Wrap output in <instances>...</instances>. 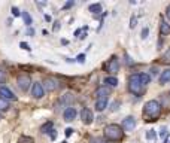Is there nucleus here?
Masks as SVG:
<instances>
[{"instance_id":"18","label":"nucleus","mask_w":170,"mask_h":143,"mask_svg":"<svg viewBox=\"0 0 170 143\" xmlns=\"http://www.w3.org/2000/svg\"><path fill=\"white\" fill-rule=\"evenodd\" d=\"M104 83L108 87H116L118 85V79L114 78V76H108V78H104Z\"/></svg>"},{"instance_id":"30","label":"nucleus","mask_w":170,"mask_h":143,"mask_svg":"<svg viewBox=\"0 0 170 143\" xmlns=\"http://www.w3.org/2000/svg\"><path fill=\"white\" fill-rule=\"evenodd\" d=\"M49 137H51V140H55V139H57V131H55V130H51V131H49Z\"/></svg>"},{"instance_id":"39","label":"nucleus","mask_w":170,"mask_h":143,"mask_svg":"<svg viewBox=\"0 0 170 143\" xmlns=\"http://www.w3.org/2000/svg\"><path fill=\"white\" fill-rule=\"evenodd\" d=\"M124 57H125V63H127V64H131V60H130V57H129V55L125 54Z\"/></svg>"},{"instance_id":"23","label":"nucleus","mask_w":170,"mask_h":143,"mask_svg":"<svg viewBox=\"0 0 170 143\" xmlns=\"http://www.w3.org/2000/svg\"><path fill=\"white\" fill-rule=\"evenodd\" d=\"M9 109V102L0 97V110H7Z\"/></svg>"},{"instance_id":"36","label":"nucleus","mask_w":170,"mask_h":143,"mask_svg":"<svg viewBox=\"0 0 170 143\" xmlns=\"http://www.w3.org/2000/svg\"><path fill=\"white\" fill-rule=\"evenodd\" d=\"M58 28H60V22H58V21H55V22H54V31H57Z\"/></svg>"},{"instance_id":"2","label":"nucleus","mask_w":170,"mask_h":143,"mask_svg":"<svg viewBox=\"0 0 170 143\" xmlns=\"http://www.w3.org/2000/svg\"><path fill=\"white\" fill-rule=\"evenodd\" d=\"M124 137V131L118 124H109L104 128V139L108 142H121Z\"/></svg>"},{"instance_id":"24","label":"nucleus","mask_w":170,"mask_h":143,"mask_svg":"<svg viewBox=\"0 0 170 143\" xmlns=\"http://www.w3.org/2000/svg\"><path fill=\"white\" fill-rule=\"evenodd\" d=\"M51 130H52V122H46L45 125H42V127H41L42 133H49Z\"/></svg>"},{"instance_id":"1","label":"nucleus","mask_w":170,"mask_h":143,"mask_svg":"<svg viewBox=\"0 0 170 143\" xmlns=\"http://www.w3.org/2000/svg\"><path fill=\"white\" fill-rule=\"evenodd\" d=\"M161 113V104L157 100H149L145 103L143 107V116L146 118V121H155Z\"/></svg>"},{"instance_id":"4","label":"nucleus","mask_w":170,"mask_h":143,"mask_svg":"<svg viewBox=\"0 0 170 143\" xmlns=\"http://www.w3.org/2000/svg\"><path fill=\"white\" fill-rule=\"evenodd\" d=\"M43 89L45 91H48V93H52V91H55V89L60 88V82L57 81L55 78H45V81H43Z\"/></svg>"},{"instance_id":"5","label":"nucleus","mask_w":170,"mask_h":143,"mask_svg":"<svg viewBox=\"0 0 170 143\" xmlns=\"http://www.w3.org/2000/svg\"><path fill=\"white\" fill-rule=\"evenodd\" d=\"M17 83H18V87H20L22 91H27L30 88V85H32V78L30 75H26V73H21L18 76V79H17Z\"/></svg>"},{"instance_id":"9","label":"nucleus","mask_w":170,"mask_h":143,"mask_svg":"<svg viewBox=\"0 0 170 143\" xmlns=\"http://www.w3.org/2000/svg\"><path fill=\"white\" fill-rule=\"evenodd\" d=\"M81 119L85 125H90V124L93 122V119H94V118H93V112H91L90 109H87V107L82 109L81 110Z\"/></svg>"},{"instance_id":"8","label":"nucleus","mask_w":170,"mask_h":143,"mask_svg":"<svg viewBox=\"0 0 170 143\" xmlns=\"http://www.w3.org/2000/svg\"><path fill=\"white\" fill-rule=\"evenodd\" d=\"M43 93H45L43 85H42L41 82H34L33 87H32V95H33L34 98H42V97H43Z\"/></svg>"},{"instance_id":"26","label":"nucleus","mask_w":170,"mask_h":143,"mask_svg":"<svg viewBox=\"0 0 170 143\" xmlns=\"http://www.w3.org/2000/svg\"><path fill=\"white\" fill-rule=\"evenodd\" d=\"M155 137H157L155 130H149V131H146V139H148V140H152V139H155Z\"/></svg>"},{"instance_id":"14","label":"nucleus","mask_w":170,"mask_h":143,"mask_svg":"<svg viewBox=\"0 0 170 143\" xmlns=\"http://www.w3.org/2000/svg\"><path fill=\"white\" fill-rule=\"evenodd\" d=\"M167 82H170V69H166L163 73H161V76H160V83L161 85L167 83Z\"/></svg>"},{"instance_id":"15","label":"nucleus","mask_w":170,"mask_h":143,"mask_svg":"<svg viewBox=\"0 0 170 143\" xmlns=\"http://www.w3.org/2000/svg\"><path fill=\"white\" fill-rule=\"evenodd\" d=\"M88 11H90V12H91V14L99 15V14H100V12H102V5H100V3H94V5H90Z\"/></svg>"},{"instance_id":"29","label":"nucleus","mask_w":170,"mask_h":143,"mask_svg":"<svg viewBox=\"0 0 170 143\" xmlns=\"http://www.w3.org/2000/svg\"><path fill=\"white\" fill-rule=\"evenodd\" d=\"M160 136L161 137L167 136V128H166V127H161V128H160Z\"/></svg>"},{"instance_id":"27","label":"nucleus","mask_w":170,"mask_h":143,"mask_svg":"<svg viewBox=\"0 0 170 143\" xmlns=\"http://www.w3.org/2000/svg\"><path fill=\"white\" fill-rule=\"evenodd\" d=\"M136 24H137V18L133 15V17L130 18V28H134L136 27Z\"/></svg>"},{"instance_id":"17","label":"nucleus","mask_w":170,"mask_h":143,"mask_svg":"<svg viewBox=\"0 0 170 143\" xmlns=\"http://www.w3.org/2000/svg\"><path fill=\"white\" fill-rule=\"evenodd\" d=\"M73 100H75L73 94H72V93H66V94L63 95L61 103H63V104H70V103H73Z\"/></svg>"},{"instance_id":"37","label":"nucleus","mask_w":170,"mask_h":143,"mask_svg":"<svg viewBox=\"0 0 170 143\" xmlns=\"http://www.w3.org/2000/svg\"><path fill=\"white\" fill-rule=\"evenodd\" d=\"M166 17L169 18V21H170V5L167 6V9H166Z\"/></svg>"},{"instance_id":"22","label":"nucleus","mask_w":170,"mask_h":143,"mask_svg":"<svg viewBox=\"0 0 170 143\" xmlns=\"http://www.w3.org/2000/svg\"><path fill=\"white\" fill-rule=\"evenodd\" d=\"M160 60H161V63H170V48L166 51V52H164L163 55H161V58H160Z\"/></svg>"},{"instance_id":"3","label":"nucleus","mask_w":170,"mask_h":143,"mask_svg":"<svg viewBox=\"0 0 170 143\" xmlns=\"http://www.w3.org/2000/svg\"><path fill=\"white\" fill-rule=\"evenodd\" d=\"M129 89L130 93H133L134 95L143 94V85L140 82V76L139 75H131L129 78Z\"/></svg>"},{"instance_id":"21","label":"nucleus","mask_w":170,"mask_h":143,"mask_svg":"<svg viewBox=\"0 0 170 143\" xmlns=\"http://www.w3.org/2000/svg\"><path fill=\"white\" fill-rule=\"evenodd\" d=\"M90 143H108L104 137H90Z\"/></svg>"},{"instance_id":"13","label":"nucleus","mask_w":170,"mask_h":143,"mask_svg":"<svg viewBox=\"0 0 170 143\" xmlns=\"http://www.w3.org/2000/svg\"><path fill=\"white\" fill-rule=\"evenodd\" d=\"M106 106H108V98H97L95 100V109L99 110V112L104 110Z\"/></svg>"},{"instance_id":"6","label":"nucleus","mask_w":170,"mask_h":143,"mask_svg":"<svg viewBox=\"0 0 170 143\" xmlns=\"http://www.w3.org/2000/svg\"><path fill=\"white\" fill-rule=\"evenodd\" d=\"M106 70H108L109 73H112V75H115V73L119 72V61H118L116 57H112V58L106 63Z\"/></svg>"},{"instance_id":"43","label":"nucleus","mask_w":170,"mask_h":143,"mask_svg":"<svg viewBox=\"0 0 170 143\" xmlns=\"http://www.w3.org/2000/svg\"><path fill=\"white\" fill-rule=\"evenodd\" d=\"M63 143H67V142H63Z\"/></svg>"},{"instance_id":"7","label":"nucleus","mask_w":170,"mask_h":143,"mask_svg":"<svg viewBox=\"0 0 170 143\" xmlns=\"http://www.w3.org/2000/svg\"><path fill=\"white\" fill-rule=\"evenodd\" d=\"M134 127H136V119H134L133 116H127L123 121V124H121V128H123L124 131H133Z\"/></svg>"},{"instance_id":"19","label":"nucleus","mask_w":170,"mask_h":143,"mask_svg":"<svg viewBox=\"0 0 170 143\" xmlns=\"http://www.w3.org/2000/svg\"><path fill=\"white\" fill-rule=\"evenodd\" d=\"M21 17H22V20H24V24H26L27 27H30V26H32V17H30V14H28L27 11H24V12L21 14Z\"/></svg>"},{"instance_id":"41","label":"nucleus","mask_w":170,"mask_h":143,"mask_svg":"<svg viewBox=\"0 0 170 143\" xmlns=\"http://www.w3.org/2000/svg\"><path fill=\"white\" fill-rule=\"evenodd\" d=\"M157 72H158V69H155V67L151 69V73H152V75H157Z\"/></svg>"},{"instance_id":"38","label":"nucleus","mask_w":170,"mask_h":143,"mask_svg":"<svg viewBox=\"0 0 170 143\" xmlns=\"http://www.w3.org/2000/svg\"><path fill=\"white\" fill-rule=\"evenodd\" d=\"M72 131H73V130H72V128H67V130H66V136H72Z\"/></svg>"},{"instance_id":"11","label":"nucleus","mask_w":170,"mask_h":143,"mask_svg":"<svg viewBox=\"0 0 170 143\" xmlns=\"http://www.w3.org/2000/svg\"><path fill=\"white\" fill-rule=\"evenodd\" d=\"M64 121H67V122H70V121H73L76 116V110L75 107H67V109L64 110Z\"/></svg>"},{"instance_id":"40","label":"nucleus","mask_w":170,"mask_h":143,"mask_svg":"<svg viewBox=\"0 0 170 143\" xmlns=\"http://www.w3.org/2000/svg\"><path fill=\"white\" fill-rule=\"evenodd\" d=\"M27 33H28V36H33V34H34V30H33V28H28Z\"/></svg>"},{"instance_id":"25","label":"nucleus","mask_w":170,"mask_h":143,"mask_svg":"<svg viewBox=\"0 0 170 143\" xmlns=\"http://www.w3.org/2000/svg\"><path fill=\"white\" fill-rule=\"evenodd\" d=\"M18 143H34V140L32 139V137H28V136H22V137H20Z\"/></svg>"},{"instance_id":"33","label":"nucleus","mask_w":170,"mask_h":143,"mask_svg":"<svg viewBox=\"0 0 170 143\" xmlns=\"http://www.w3.org/2000/svg\"><path fill=\"white\" fill-rule=\"evenodd\" d=\"M5 79H6V73L0 69V82H5Z\"/></svg>"},{"instance_id":"35","label":"nucleus","mask_w":170,"mask_h":143,"mask_svg":"<svg viewBox=\"0 0 170 143\" xmlns=\"http://www.w3.org/2000/svg\"><path fill=\"white\" fill-rule=\"evenodd\" d=\"M73 5H75V2H73V0H70V2H67V3H66V5H64V9H67V7L73 6Z\"/></svg>"},{"instance_id":"20","label":"nucleus","mask_w":170,"mask_h":143,"mask_svg":"<svg viewBox=\"0 0 170 143\" xmlns=\"http://www.w3.org/2000/svg\"><path fill=\"white\" fill-rule=\"evenodd\" d=\"M139 76H140V82H142V85H143V87L149 83V81H151L149 75H146V73H142V75H139Z\"/></svg>"},{"instance_id":"10","label":"nucleus","mask_w":170,"mask_h":143,"mask_svg":"<svg viewBox=\"0 0 170 143\" xmlns=\"http://www.w3.org/2000/svg\"><path fill=\"white\" fill-rule=\"evenodd\" d=\"M0 97L5 98V100H15L17 98L14 95V93L7 88V87H3V85H0Z\"/></svg>"},{"instance_id":"32","label":"nucleus","mask_w":170,"mask_h":143,"mask_svg":"<svg viewBox=\"0 0 170 143\" xmlns=\"http://www.w3.org/2000/svg\"><path fill=\"white\" fill-rule=\"evenodd\" d=\"M76 60L79 63H85V54H79L78 57H76Z\"/></svg>"},{"instance_id":"42","label":"nucleus","mask_w":170,"mask_h":143,"mask_svg":"<svg viewBox=\"0 0 170 143\" xmlns=\"http://www.w3.org/2000/svg\"><path fill=\"white\" fill-rule=\"evenodd\" d=\"M45 20H46L48 22H51V20H52V18H51V15H45Z\"/></svg>"},{"instance_id":"28","label":"nucleus","mask_w":170,"mask_h":143,"mask_svg":"<svg viewBox=\"0 0 170 143\" xmlns=\"http://www.w3.org/2000/svg\"><path fill=\"white\" fill-rule=\"evenodd\" d=\"M148 34H149V28L143 27L142 28V39H146V37H148Z\"/></svg>"},{"instance_id":"34","label":"nucleus","mask_w":170,"mask_h":143,"mask_svg":"<svg viewBox=\"0 0 170 143\" xmlns=\"http://www.w3.org/2000/svg\"><path fill=\"white\" fill-rule=\"evenodd\" d=\"M12 15L14 17H20V11H18V7H12Z\"/></svg>"},{"instance_id":"31","label":"nucleus","mask_w":170,"mask_h":143,"mask_svg":"<svg viewBox=\"0 0 170 143\" xmlns=\"http://www.w3.org/2000/svg\"><path fill=\"white\" fill-rule=\"evenodd\" d=\"M20 46L22 48V49H26V51H30V49H32V48L28 46V43H26V42H21V43H20Z\"/></svg>"},{"instance_id":"12","label":"nucleus","mask_w":170,"mask_h":143,"mask_svg":"<svg viewBox=\"0 0 170 143\" xmlns=\"http://www.w3.org/2000/svg\"><path fill=\"white\" fill-rule=\"evenodd\" d=\"M109 94H110V91H109L108 87H100V88H97V91H95L97 98H108Z\"/></svg>"},{"instance_id":"16","label":"nucleus","mask_w":170,"mask_h":143,"mask_svg":"<svg viewBox=\"0 0 170 143\" xmlns=\"http://www.w3.org/2000/svg\"><path fill=\"white\" fill-rule=\"evenodd\" d=\"M160 33L166 36V34L170 33V24H167L166 21H161V24H160Z\"/></svg>"}]
</instances>
